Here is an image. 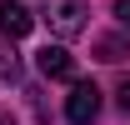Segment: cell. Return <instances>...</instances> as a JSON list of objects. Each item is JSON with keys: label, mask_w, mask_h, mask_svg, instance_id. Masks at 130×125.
I'll return each instance as SVG.
<instances>
[{"label": "cell", "mask_w": 130, "mask_h": 125, "mask_svg": "<svg viewBox=\"0 0 130 125\" xmlns=\"http://www.w3.org/2000/svg\"><path fill=\"white\" fill-rule=\"evenodd\" d=\"M95 115H100V90L90 85V80H75L70 95H65V120L70 125H90Z\"/></svg>", "instance_id": "obj_1"}, {"label": "cell", "mask_w": 130, "mask_h": 125, "mask_svg": "<svg viewBox=\"0 0 130 125\" xmlns=\"http://www.w3.org/2000/svg\"><path fill=\"white\" fill-rule=\"evenodd\" d=\"M50 30L60 40H75L85 30V0H50Z\"/></svg>", "instance_id": "obj_2"}, {"label": "cell", "mask_w": 130, "mask_h": 125, "mask_svg": "<svg viewBox=\"0 0 130 125\" xmlns=\"http://www.w3.org/2000/svg\"><path fill=\"white\" fill-rule=\"evenodd\" d=\"M35 30V15L20 5V0H0V35L5 40H25Z\"/></svg>", "instance_id": "obj_3"}, {"label": "cell", "mask_w": 130, "mask_h": 125, "mask_svg": "<svg viewBox=\"0 0 130 125\" xmlns=\"http://www.w3.org/2000/svg\"><path fill=\"white\" fill-rule=\"evenodd\" d=\"M35 65H40L45 80H75V55H70L65 45H45L40 55H35Z\"/></svg>", "instance_id": "obj_4"}, {"label": "cell", "mask_w": 130, "mask_h": 125, "mask_svg": "<svg viewBox=\"0 0 130 125\" xmlns=\"http://www.w3.org/2000/svg\"><path fill=\"white\" fill-rule=\"evenodd\" d=\"M125 55H130V35H100V40H95V60L120 65Z\"/></svg>", "instance_id": "obj_5"}, {"label": "cell", "mask_w": 130, "mask_h": 125, "mask_svg": "<svg viewBox=\"0 0 130 125\" xmlns=\"http://www.w3.org/2000/svg\"><path fill=\"white\" fill-rule=\"evenodd\" d=\"M0 80H10V85L20 80V60L10 55V50H0Z\"/></svg>", "instance_id": "obj_6"}, {"label": "cell", "mask_w": 130, "mask_h": 125, "mask_svg": "<svg viewBox=\"0 0 130 125\" xmlns=\"http://www.w3.org/2000/svg\"><path fill=\"white\" fill-rule=\"evenodd\" d=\"M115 105H120V115H130V80L115 85Z\"/></svg>", "instance_id": "obj_7"}, {"label": "cell", "mask_w": 130, "mask_h": 125, "mask_svg": "<svg viewBox=\"0 0 130 125\" xmlns=\"http://www.w3.org/2000/svg\"><path fill=\"white\" fill-rule=\"evenodd\" d=\"M115 20H120V30L130 35V0H115Z\"/></svg>", "instance_id": "obj_8"}, {"label": "cell", "mask_w": 130, "mask_h": 125, "mask_svg": "<svg viewBox=\"0 0 130 125\" xmlns=\"http://www.w3.org/2000/svg\"><path fill=\"white\" fill-rule=\"evenodd\" d=\"M0 125H10V120H0Z\"/></svg>", "instance_id": "obj_9"}]
</instances>
